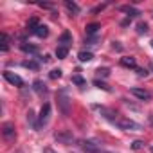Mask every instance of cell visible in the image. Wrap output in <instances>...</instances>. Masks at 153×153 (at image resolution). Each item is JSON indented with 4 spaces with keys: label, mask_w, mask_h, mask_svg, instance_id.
I'll list each match as a JSON object with an SVG mask.
<instances>
[{
    "label": "cell",
    "mask_w": 153,
    "mask_h": 153,
    "mask_svg": "<svg viewBox=\"0 0 153 153\" xmlns=\"http://www.w3.org/2000/svg\"><path fill=\"white\" fill-rule=\"evenodd\" d=\"M115 126H119L121 130H124V131H135V130H139V124L137 123H133L131 119H126V117H117V121L114 123Z\"/></svg>",
    "instance_id": "6da1fadb"
},
{
    "label": "cell",
    "mask_w": 153,
    "mask_h": 153,
    "mask_svg": "<svg viewBox=\"0 0 153 153\" xmlns=\"http://www.w3.org/2000/svg\"><path fill=\"white\" fill-rule=\"evenodd\" d=\"M49 117H51V105L45 103L40 110V115H38V121H36V128H43L47 123H49Z\"/></svg>",
    "instance_id": "7a4b0ae2"
},
{
    "label": "cell",
    "mask_w": 153,
    "mask_h": 153,
    "mask_svg": "<svg viewBox=\"0 0 153 153\" xmlns=\"http://www.w3.org/2000/svg\"><path fill=\"white\" fill-rule=\"evenodd\" d=\"M58 105H59V108H61L63 115H68V112H70V101H68V97H67V92H65V90H61V92L58 94Z\"/></svg>",
    "instance_id": "3957f363"
},
{
    "label": "cell",
    "mask_w": 153,
    "mask_h": 153,
    "mask_svg": "<svg viewBox=\"0 0 153 153\" xmlns=\"http://www.w3.org/2000/svg\"><path fill=\"white\" fill-rule=\"evenodd\" d=\"M81 149L87 153H105V149H101L99 144H96L94 140H83L81 142Z\"/></svg>",
    "instance_id": "277c9868"
},
{
    "label": "cell",
    "mask_w": 153,
    "mask_h": 153,
    "mask_svg": "<svg viewBox=\"0 0 153 153\" xmlns=\"http://www.w3.org/2000/svg\"><path fill=\"white\" fill-rule=\"evenodd\" d=\"M54 139L59 140V142H63V144H70V142H74V135H72L68 130H61V131L54 133Z\"/></svg>",
    "instance_id": "5b68a950"
},
{
    "label": "cell",
    "mask_w": 153,
    "mask_h": 153,
    "mask_svg": "<svg viewBox=\"0 0 153 153\" xmlns=\"http://www.w3.org/2000/svg\"><path fill=\"white\" fill-rule=\"evenodd\" d=\"M2 133H4V139H6V140H9V142L16 139L15 126H13L11 123H4V126H2Z\"/></svg>",
    "instance_id": "8992f818"
},
{
    "label": "cell",
    "mask_w": 153,
    "mask_h": 153,
    "mask_svg": "<svg viewBox=\"0 0 153 153\" xmlns=\"http://www.w3.org/2000/svg\"><path fill=\"white\" fill-rule=\"evenodd\" d=\"M4 78H6V81H9V83H11V85H15V87H24V79L20 78V76H16V74L9 72V70H6V72H4Z\"/></svg>",
    "instance_id": "52a82bcc"
},
{
    "label": "cell",
    "mask_w": 153,
    "mask_h": 153,
    "mask_svg": "<svg viewBox=\"0 0 153 153\" xmlns=\"http://www.w3.org/2000/svg\"><path fill=\"white\" fill-rule=\"evenodd\" d=\"M130 92H131V96H135V97H137V99H140V101H149V99H151V94H149L148 90H144V88L133 87Z\"/></svg>",
    "instance_id": "ba28073f"
},
{
    "label": "cell",
    "mask_w": 153,
    "mask_h": 153,
    "mask_svg": "<svg viewBox=\"0 0 153 153\" xmlns=\"http://www.w3.org/2000/svg\"><path fill=\"white\" fill-rule=\"evenodd\" d=\"M70 43H72V34L68 31L61 33L59 36V42H58V47H63V49H70Z\"/></svg>",
    "instance_id": "9c48e42d"
},
{
    "label": "cell",
    "mask_w": 153,
    "mask_h": 153,
    "mask_svg": "<svg viewBox=\"0 0 153 153\" xmlns=\"http://www.w3.org/2000/svg\"><path fill=\"white\" fill-rule=\"evenodd\" d=\"M121 65L126 67V68H135V70H137V61H135V58H131V56H123V58H121Z\"/></svg>",
    "instance_id": "30bf717a"
},
{
    "label": "cell",
    "mask_w": 153,
    "mask_h": 153,
    "mask_svg": "<svg viewBox=\"0 0 153 153\" xmlns=\"http://www.w3.org/2000/svg\"><path fill=\"white\" fill-rule=\"evenodd\" d=\"M121 11H123V13H126L128 16H139V15H140V11H139V9H135V7H131V6H123V7H121Z\"/></svg>",
    "instance_id": "8fae6325"
},
{
    "label": "cell",
    "mask_w": 153,
    "mask_h": 153,
    "mask_svg": "<svg viewBox=\"0 0 153 153\" xmlns=\"http://www.w3.org/2000/svg\"><path fill=\"white\" fill-rule=\"evenodd\" d=\"M34 34H36V36H40V38H47V36H49V27H47V25H42V24H40V25L36 27Z\"/></svg>",
    "instance_id": "7c38bea8"
},
{
    "label": "cell",
    "mask_w": 153,
    "mask_h": 153,
    "mask_svg": "<svg viewBox=\"0 0 153 153\" xmlns=\"http://www.w3.org/2000/svg\"><path fill=\"white\" fill-rule=\"evenodd\" d=\"M78 58H79V61H90V59L94 58V54H92L90 51H81V52L78 54Z\"/></svg>",
    "instance_id": "4fadbf2b"
},
{
    "label": "cell",
    "mask_w": 153,
    "mask_h": 153,
    "mask_svg": "<svg viewBox=\"0 0 153 153\" xmlns=\"http://www.w3.org/2000/svg\"><path fill=\"white\" fill-rule=\"evenodd\" d=\"M65 7H67L70 13H74V15H78V13H79V6H78V4H74V2H65Z\"/></svg>",
    "instance_id": "5bb4252c"
},
{
    "label": "cell",
    "mask_w": 153,
    "mask_h": 153,
    "mask_svg": "<svg viewBox=\"0 0 153 153\" xmlns=\"http://www.w3.org/2000/svg\"><path fill=\"white\" fill-rule=\"evenodd\" d=\"M34 90H36L38 94H47V88H45V85H43L40 79H36V81H34Z\"/></svg>",
    "instance_id": "9a60e30c"
},
{
    "label": "cell",
    "mask_w": 153,
    "mask_h": 153,
    "mask_svg": "<svg viewBox=\"0 0 153 153\" xmlns=\"http://www.w3.org/2000/svg\"><path fill=\"white\" fill-rule=\"evenodd\" d=\"M99 27H101L99 24H88V25H87V34H88V36H92V34H96Z\"/></svg>",
    "instance_id": "2e32d148"
},
{
    "label": "cell",
    "mask_w": 153,
    "mask_h": 153,
    "mask_svg": "<svg viewBox=\"0 0 153 153\" xmlns=\"http://www.w3.org/2000/svg\"><path fill=\"white\" fill-rule=\"evenodd\" d=\"M9 51V36L4 33L2 34V52H7Z\"/></svg>",
    "instance_id": "e0dca14e"
},
{
    "label": "cell",
    "mask_w": 153,
    "mask_h": 153,
    "mask_svg": "<svg viewBox=\"0 0 153 153\" xmlns=\"http://www.w3.org/2000/svg\"><path fill=\"white\" fill-rule=\"evenodd\" d=\"M22 51H24V52L36 54V52H38V47H34V45H27V43H22Z\"/></svg>",
    "instance_id": "ac0fdd59"
},
{
    "label": "cell",
    "mask_w": 153,
    "mask_h": 153,
    "mask_svg": "<svg viewBox=\"0 0 153 153\" xmlns=\"http://www.w3.org/2000/svg\"><path fill=\"white\" fill-rule=\"evenodd\" d=\"M67 54H68V49H63V47H58V49H56V56H58V59H65Z\"/></svg>",
    "instance_id": "d6986e66"
},
{
    "label": "cell",
    "mask_w": 153,
    "mask_h": 153,
    "mask_svg": "<svg viewBox=\"0 0 153 153\" xmlns=\"http://www.w3.org/2000/svg\"><path fill=\"white\" fill-rule=\"evenodd\" d=\"M38 25H40V24H38V20H36V18H31V20H29V24H27V29H31V33H34Z\"/></svg>",
    "instance_id": "ffe728a7"
},
{
    "label": "cell",
    "mask_w": 153,
    "mask_h": 153,
    "mask_svg": "<svg viewBox=\"0 0 153 153\" xmlns=\"http://www.w3.org/2000/svg\"><path fill=\"white\" fill-rule=\"evenodd\" d=\"M49 76H51V79H59L61 78V70L59 68H54V70H51Z\"/></svg>",
    "instance_id": "44dd1931"
},
{
    "label": "cell",
    "mask_w": 153,
    "mask_h": 153,
    "mask_svg": "<svg viewBox=\"0 0 153 153\" xmlns=\"http://www.w3.org/2000/svg\"><path fill=\"white\" fill-rule=\"evenodd\" d=\"M137 33H139V34H146V33H148V24H142V22H140V24L137 25Z\"/></svg>",
    "instance_id": "7402d4cb"
},
{
    "label": "cell",
    "mask_w": 153,
    "mask_h": 153,
    "mask_svg": "<svg viewBox=\"0 0 153 153\" xmlns=\"http://www.w3.org/2000/svg\"><path fill=\"white\" fill-rule=\"evenodd\" d=\"M96 72H97V76H103V78H108V76H110V70H108L106 67H103V68H97Z\"/></svg>",
    "instance_id": "603a6c76"
},
{
    "label": "cell",
    "mask_w": 153,
    "mask_h": 153,
    "mask_svg": "<svg viewBox=\"0 0 153 153\" xmlns=\"http://www.w3.org/2000/svg\"><path fill=\"white\" fill-rule=\"evenodd\" d=\"M24 67L33 68V70H38V63H34V61H24Z\"/></svg>",
    "instance_id": "cb8c5ba5"
},
{
    "label": "cell",
    "mask_w": 153,
    "mask_h": 153,
    "mask_svg": "<svg viewBox=\"0 0 153 153\" xmlns=\"http://www.w3.org/2000/svg\"><path fill=\"white\" fill-rule=\"evenodd\" d=\"M144 146H146V142H142V140H135L131 148H133V149H140V148H144Z\"/></svg>",
    "instance_id": "d4e9b609"
},
{
    "label": "cell",
    "mask_w": 153,
    "mask_h": 153,
    "mask_svg": "<svg viewBox=\"0 0 153 153\" xmlns=\"http://www.w3.org/2000/svg\"><path fill=\"white\" fill-rule=\"evenodd\" d=\"M72 81H74L76 85H85V81H83V78H81V76H74V78H72Z\"/></svg>",
    "instance_id": "484cf974"
},
{
    "label": "cell",
    "mask_w": 153,
    "mask_h": 153,
    "mask_svg": "<svg viewBox=\"0 0 153 153\" xmlns=\"http://www.w3.org/2000/svg\"><path fill=\"white\" fill-rule=\"evenodd\" d=\"M96 85H97L99 88H103V90H110V87H108V85H105V83H101V81H97V79H96Z\"/></svg>",
    "instance_id": "4316f807"
},
{
    "label": "cell",
    "mask_w": 153,
    "mask_h": 153,
    "mask_svg": "<svg viewBox=\"0 0 153 153\" xmlns=\"http://www.w3.org/2000/svg\"><path fill=\"white\" fill-rule=\"evenodd\" d=\"M137 72H139V76H146V74H148L146 68H139V67H137Z\"/></svg>",
    "instance_id": "83f0119b"
},
{
    "label": "cell",
    "mask_w": 153,
    "mask_h": 153,
    "mask_svg": "<svg viewBox=\"0 0 153 153\" xmlns=\"http://www.w3.org/2000/svg\"><path fill=\"white\" fill-rule=\"evenodd\" d=\"M43 153H56V151H52L51 148H45V149H43Z\"/></svg>",
    "instance_id": "f1b7e54d"
},
{
    "label": "cell",
    "mask_w": 153,
    "mask_h": 153,
    "mask_svg": "<svg viewBox=\"0 0 153 153\" xmlns=\"http://www.w3.org/2000/svg\"><path fill=\"white\" fill-rule=\"evenodd\" d=\"M151 47H153V40H151Z\"/></svg>",
    "instance_id": "f546056e"
},
{
    "label": "cell",
    "mask_w": 153,
    "mask_h": 153,
    "mask_svg": "<svg viewBox=\"0 0 153 153\" xmlns=\"http://www.w3.org/2000/svg\"><path fill=\"white\" fill-rule=\"evenodd\" d=\"M105 153H108V151H105Z\"/></svg>",
    "instance_id": "4dcf8cb0"
}]
</instances>
